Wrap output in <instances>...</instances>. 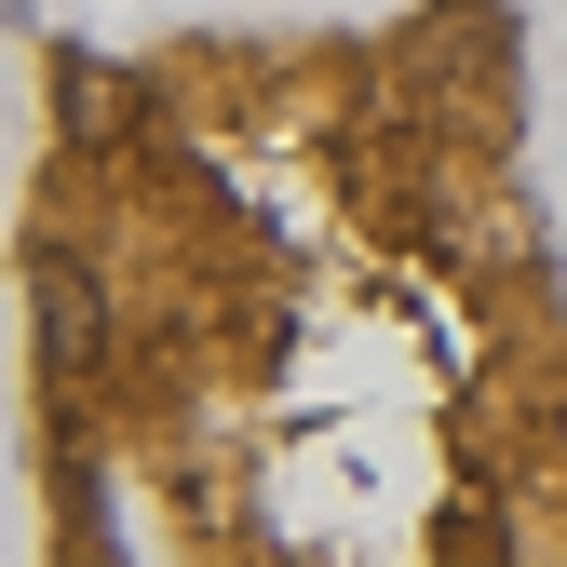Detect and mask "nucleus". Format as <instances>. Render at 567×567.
<instances>
[{
    "mask_svg": "<svg viewBox=\"0 0 567 567\" xmlns=\"http://www.w3.org/2000/svg\"><path fill=\"white\" fill-rule=\"evenodd\" d=\"M257 365H95L189 567H567V244L527 189L514 0L257 54Z\"/></svg>",
    "mask_w": 567,
    "mask_h": 567,
    "instance_id": "1",
    "label": "nucleus"
}]
</instances>
